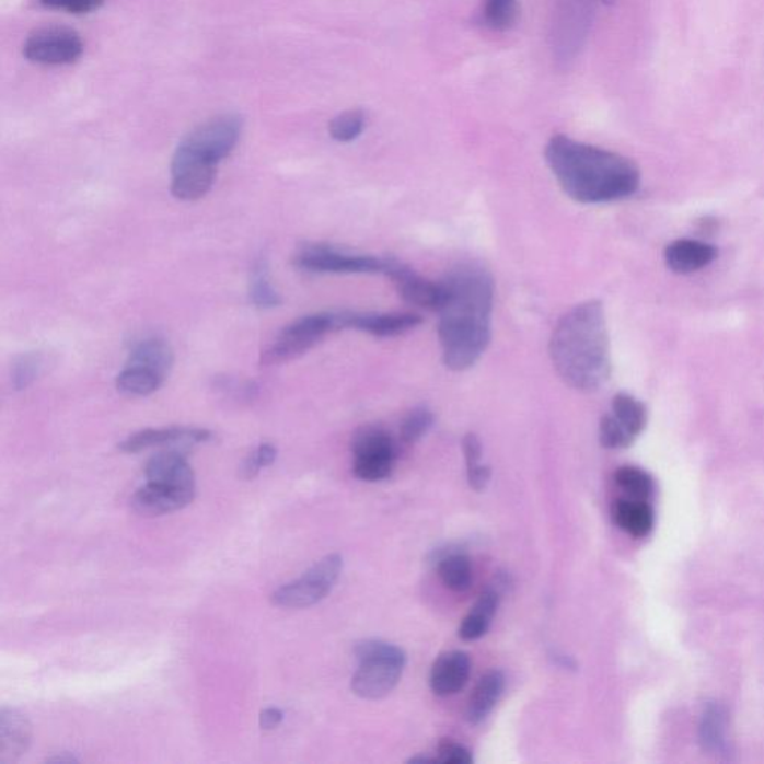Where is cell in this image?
Instances as JSON below:
<instances>
[{
	"label": "cell",
	"instance_id": "1",
	"mask_svg": "<svg viewBox=\"0 0 764 764\" xmlns=\"http://www.w3.org/2000/svg\"><path fill=\"white\" fill-rule=\"evenodd\" d=\"M441 282L438 335L443 363L454 372L467 371L478 363L490 344L495 281L481 263L464 262Z\"/></svg>",
	"mask_w": 764,
	"mask_h": 764
},
{
	"label": "cell",
	"instance_id": "2",
	"mask_svg": "<svg viewBox=\"0 0 764 764\" xmlns=\"http://www.w3.org/2000/svg\"><path fill=\"white\" fill-rule=\"evenodd\" d=\"M545 160L562 190L575 202H615L639 188L640 172L630 159L566 135L549 139Z\"/></svg>",
	"mask_w": 764,
	"mask_h": 764
},
{
	"label": "cell",
	"instance_id": "3",
	"mask_svg": "<svg viewBox=\"0 0 764 764\" xmlns=\"http://www.w3.org/2000/svg\"><path fill=\"white\" fill-rule=\"evenodd\" d=\"M549 357L562 380L578 392H595L611 377V345L602 302L578 303L554 327Z\"/></svg>",
	"mask_w": 764,
	"mask_h": 764
},
{
	"label": "cell",
	"instance_id": "4",
	"mask_svg": "<svg viewBox=\"0 0 764 764\" xmlns=\"http://www.w3.org/2000/svg\"><path fill=\"white\" fill-rule=\"evenodd\" d=\"M356 656L360 664L352 676L351 688L357 696L377 701L396 688L406 664L401 648L381 640H364L357 645Z\"/></svg>",
	"mask_w": 764,
	"mask_h": 764
},
{
	"label": "cell",
	"instance_id": "5",
	"mask_svg": "<svg viewBox=\"0 0 764 764\" xmlns=\"http://www.w3.org/2000/svg\"><path fill=\"white\" fill-rule=\"evenodd\" d=\"M335 331H339L336 312H319V314L296 320L262 352V363L270 367V364L293 360L296 357L305 355L324 336Z\"/></svg>",
	"mask_w": 764,
	"mask_h": 764
},
{
	"label": "cell",
	"instance_id": "6",
	"mask_svg": "<svg viewBox=\"0 0 764 764\" xmlns=\"http://www.w3.org/2000/svg\"><path fill=\"white\" fill-rule=\"evenodd\" d=\"M343 557L339 554H331L322 558L301 578L275 591L270 598L274 605L289 607V610L315 605L334 589L343 572Z\"/></svg>",
	"mask_w": 764,
	"mask_h": 764
},
{
	"label": "cell",
	"instance_id": "7",
	"mask_svg": "<svg viewBox=\"0 0 764 764\" xmlns=\"http://www.w3.org/2000/svg\"><path fill=\"white\" fill-rule=\"evenodd\" d=\"M351 448L357 478L377 483L392 475L396 445L387 431L378 426L360 427L352 437Z\"/></svg>",
	"mask_w": 764,
	"mask_h": 764
},
{
	"label": "cell",
	"instance_id": "8",
	"mask_svg": "<svg viewBox=\"0 0 764 764\" xmlns=\"http://www.w3.org/2000/svg\"><path fill=\"white\" fill-rule=\"evenodd\" d=\"M294 265L311 273L384 274L387 268V257L348 253L331 245L315 244L305 246L294 257Z\"/></svg>",
	"mask_w": 764,
	"mask_h": 764
},
{
	"label": "cell",
	"instance_id": "9",
	"mask_svg": "<svg viewBox=\"0 0 764 764\" xmlns=\"http://www.w3.org/2000/svg\"><path fill=\"white\" fill-rule=\"evenodd\" d=\"M81 36L69 27L38 28L24 44V56L33 63L59 66L73 63L82 55Z\"/></svg>",
	"mask_w": 764,
	"mask_h": 764
},
{
	"label": "cell",
	"instance_id": "10",
	"mask_svg": "<svg viewBox=\"0 0 764 764\" xmlns=\"http://www.w3.org/2000/svg\"><path fill=\"white\" fill-rule=\"evenodd\" d=\"M216 170V163L178 146L172 159V195L186 202L200 199L211 190Z\"/></svg>",
	"mask_w": 764,
	"mask_h": 764
},
{
	"label": "cell",
	"instance_id": "11",
	"mask_svg": "<svg viewBox=\"0 0 764 764\" xmlns=\"http://www.w3.org/2000/svg\"><path fill=\"white\" fill-rule=\"evenodd\" d=\"M241 137V120L233 115L213 118L196 127L181 146L209 162L219 164L236 147Z\"/></svg>",
	"mask_w": 764,
	"mask_h": 764
},
{
	"label": "cell",
	"instance_id": "12",
	"mask_svg": "<svg viewBox=\"0 0 764 764\" xmlns=\"http://www.w3.org/2000/svg\"><path fill=\"white\" fill-rule=\"evenodd\" d=\"M422 319L410 312H338L339 331L355 328L377 338H394L420 326Z\"/></svg>",
	"mask_w": 764,
	"mask_h": 764
},
{
	"label": "cell",
	"instance_id": "13",
	"mask_svg": "<svg viewBox=\"0 0 764 764\" xmlns=\"http://www.w3.org/2000/svg\"><path fill=\"white\" fill-rule=\"evenodd\" d=\"M384 275L393 279L398 294L409 305L437 312L441 308L443 301L442 282H433L421 277L408 265L393 257H387V268H385Z\"/></svg>",
	"mask_w": 764,
	"mask_h": 764
},
{
	"label": "cell",
	"instance_id": "14",
	"mask_svg": "<svg viewBox=\"0 0 764 764\" xmlns=\"http://www.w3.org/2000/svg\"><path fill=\"white\" fill-rule=\"evenodd\" d=\"M212 438L211 431L197 427H167V429H146L130 435L118 445L123 453L135 454L147 448L163 445H195Z\"/></svg>",
	"mask_w": 764,
	"mask_h": 764
},
{
	"label": "cell",
	"instance_id": "15",
	"mask_svg": "<svg viewBox=\"0 0 764 764\" xmlns=\"http://www.w3.org/2000/svg\"><path fill=\"white\" fill-rule=\"evenodd\" d=\"M193 499H195V490L148 483L131 497V508L139 516L160 517L186 508Z\"/></svg>",
	"mask_w": 764,
	"mask_h": 764
},
{
	"label": "cell",
	"instance_id": "16",
	"mask_svg": "<svg viewBox=\"0 0 764 764\" xmlns=\"http://www.w3.org/2000/svg\"><path fill=\"white\" fill-rule=\"evenodd\" d=\"M471 676V659L466 652L450 651L439 656L430 672L431 692L437 696H453L464 688Z\"/></svg>",
	"mask_w": 764,
	"mask_h": 764
},
{
	"label": "cell",
	"instance_id": "17",
	"mask_svg": "<svg viewBox=\"0 0 764 764\" xmlns=\"http://www.w3.org/2000/svg\"><path fill=\"white\" fill-rule=\"evenodd\" d=\"M146 475L148 483L160 484V486L184 488V490L196 488L195 472L180 451L172 450L153 455L147 463Z\"/></svg>",
	"mask_w": 764,
	"mask_h": 764
},
{
	"label": "cell",
	"instance_id": "18",
	"mask_svg": "<svg viewBox=\"0 0 764 764\" xmlns=\"http://www.w3.org/2000/svg\"><path fill=\"white\" fill-rule=\"evenodd\" d=\"M31 722L14 709H3L0 714V764L15 763L31 743Z\"/></svg>",
	"mask_w": 764,
	"mask_h": 764
},
{
	"label": "cell",
	"instance_id": "19",
	"mask_svg": "<svg viewBox=\"0 0 764 764\" xmlns=\"http://www.w3.org/2000/svg\"><path fill=\"white\" fill-rule=\"evenodd\" d=\"M716 246L694 240H678L668 246L664 258L669 269L676 274H693L716 261Z\"/></svg>",
	"mask_w": 764,
	"mask_h": 764
},
{
	"label": "cell",
	"instance_id": "20",
	"mask_svg": "<svg viewBox=\"0 0 764 764\" xmlns=\"http://www.w3.org/2000/svg\"><path fill=\"white\" fill-rule=\"evenodd\" d=\"M612 519L620 529L634 537L650 535L655 529V509L645 500L618 499L612 507Z\"/></svg>",
	"mask_w": 764,
	"mask_h": 764
},
{
	"label": "cell",
	"instance_id": "21",
	"mask_svg": "<svg viewBox=\"0 0 764 764\" xmlns=\"http://www.w3.org/2000/svg\"><path fill=\"white\" fill-rule=\"evenodd\" d=\"M505 676L500 671H490L481 676L467 702L466 717L471 725H479L490 716L502 696Z\"/></svg>",
	"mask_w": 764,
	"mask_h": 764
},
{
	"label": "cell",
	"instance_id": "22",
	"mask_svg": "<svg viewBox=\"0 0 764 764\" xmlns=\"http://www.w3.org/2000/svg\"><path fill=\"white\" fill-rule=\"evenodd\" d=\"M500 593L497 589H487L479 595L478 602L460 624L459 636L466 643H474L487 635L491 620L499 607Z\"/></svg>",
	"mask_w": 764,
	"mask_h": 764
},
{
	"label": "cell",
	"instance_id": "23",
	"mask_svg": "<svg viewBox=\"0 0 764 764\" xmlns=\"http://www.w3.org/2000/svg\"><path fill=\"white\" fill-rule=\"evenodd\" d=\"M127 364L147 368L166 378L167 373L171 372L172 364H174V351L166 340L147 338L135 344Z\"/></svg>",
	"mask_w": 764,
	"mask_h": 764
},
{
	"label": "cell",
	"instance_id": "24",
	"mask_svg": "<svg viewBox=\"0 0 764 764\" xmlns=\"http://www.w3.org/2000/svg\"><path fill=\"white\" fill-rule=\"evenodd\" d=\"M701 743L706 751L714 754H727V710L720 704L706 706L699 727Z\"/></svg>",
	"mask_w": 764,
	"mask_h": 764
},
{
	"label": "cell",
	"instance_id": "25",
	"mask_svg": "<svg viewBox=\"0 0 764 764\" xmlns=\"http://www.w3.org/2000/svg\"><path fill=\"white\" fill-rule=\"evenodd\" d=\"M612 415L634 439L647 427V406L632 394L618 393L612 398Z\"/></svg>",
	"mask_w": 764,
	"mask_h": 764
},
{
	"label": "cell",
	"instance_id": "26",
	"mask_svg": "<svg viewBox=\"0 0 764 764\" xmlns=\"http://www.w3.org/2000/svg\"><path fill=\"white\" fill-rule=\"evenodd\" d=\"M164 382V377L159 375L158 372L150 371V369L142 367H131L127 364L125 369L117 377V389L118 392L126 394V396H150L154 392H158Z\"/></svg>",
	"mask_w": 764,
	"mask_h": 764
},
{
	"label": "cell",
	"instance_id": "27",
	"mask_svg": "<svg viewBox=\"0 0 764 764\" xmlns=\"http://www.w3.org/2000/svg\"><path fill=\"white\" fill-rule=\"evenodd\" d=\"M439 578L443 586L455 593H464L472 586V565L470 557L462 553H453L441 558L438 565Z\"/></svg>",
	"mask_w": 764,
	"mask_h": 764
},
{
	"label": "cell",
	"instance_id": "28",
	"mask_svg": "<svg viewBox=\"0 0 764 764\" xmlns=\"http://www.w3.org/2000/svg\"><path fill=\"white\" fill-rule=\"evenodd\" d=\"M615 483L624 493H627L630 499L648 502V499L655 495V479L639 467H620L615 472Z\"/></svg>",
	"mask_w": 764,
	"mask_h": 764
},
{
	"label": "cell",
	"instance_id": "29",
	"mask_svg": "<svg viewBox=\"0 0 764 764\" xmlns=\"http://www.w3.org/2000/svg\"><path fill=\"white\" fill-rule=\"evenodd\" d=\"M250 298H252L254 305L262 308V310H270V308L281 305V296L270 285L268 265L263 258L254 265Z\"/></svg>",
	"mask_w": 764,
	"mask_h": 764
},
{
	"label": "cell",
	"instance_id": "30",
	"mask_svg": "<svg viewBox=\"0 0 764 764\" xmlns=\"http://www.w3.org/2000/svg\"><path fill=\"white\" fill-rule=\"evenodd\" d=\"M519 14L520 8L517 0H484V22L495 31L511 28L519 19Z\"/></svg>",
	"mask_w": 764,
	"mask_h": 764
},
{
	"label": "cell",
	"instance_id": "31",
	"mask_svg": "<svg viewBox=\"0 0 764 764\" xmlns=\"http://www.w3.org/2000/svg\"><path fill=\"white\" fill-rule=\"evenodd\" d=\"M364 126H367V115L363 111L351 109L335 117L328 126V131L335 141L351 142L363 134Z\"/></svg>",
	"mask_w": 764,
	"mask_h": 764
},
{
	"label": "cell",
	"instance_id": "32",
	"mask_svg": "<svg viewBox=\"0 0 764 764\" xmlns=\"http://www.w3.org/2000/svg\"><path fill=\"white\" fill-rule=\"evenodd\" d=\"M433 413L427 406H417L406 415L401 426V438L405 443H415L433 426Z\"/></svg>",
	"mask_w": 764,
	"mask_h": 764
},
{
	"label": "cell",
	"instance_id": "33",
	"mask_svg": "<svg viewBox=\"0 0 764 764\" xmlns=\"http://www.w3.org/2000/svg\"><path fill=\"white\" fill-rule=\"evenodd\" d=\"M43 359L35 352L20 356L12 364L11 380L15 390L27 389L39 375Z\"/></svg>",
	"mask_w": 764,
	"mask_h": 764
},
{
	"label": "cell",
	"instance_id": "34",
	"mask_svg": "<svg viewBox=\"0 0 764 764\" xmlns=\"http://www.w3.org/2000/svg\"><path fill=\"white\" fill-rule=\"evenodd\" d=\"M599 439H601L602 447L610 448V450L627 448L635 442V439L623 429V426L615 420L612 414L602 417L601 426H599Z\"/></svg>",
	"mask_w": 764,
	"mask_h": 764
},
{
	"label": "cell",
	"instance_id": "35",
	"mask_svg": "<svg viewBox=\"0 0 764 764\" xmlns=\"http://www.w3.org/2000/svg\"><path fill=\"white\" fill-rule=\"evenodd\" d=\"M278 450L270 443H262L241 464L240 476L242 479H254L263 467H268L277 460Z\"/></svg>",
	"mask_w": 764,
	"mask_h": 764
},
{
	"label": "cell",
	"instance_id": "36",
	"mask_svg": "<svg viewBox=\"0 0 764 764\" xmlns=\"http://www.w3.org/2000/svg\"><path fill=\"white\" fill-rule=\"evenodd\" d=\"M435 762L443 764H471L474 762L471 751L462 743L454 741H443L438 746V757Z\"/></svg>",
	"mask_w": 764,
	"mask_h": 764
},
{
	"label": "cell",
	"instance_id": "37",
	"mask_svg": "<svg viewBox=\"0 0 764 764\" xmlns=\"http://www.w3.org/2000/svg\"><path fill=\"white\" fill-rule=\"evenodd\" d=\"M44 5L72 12V14H88L101 8L104 0H43Z\"/></svg>",
	"mask_w": 764,
	"mask_h": 764
},
{
	"label": "cell",
	"instance_id": "38",
	"mask_svg": "<svg viewBox=\"0 0 764 764\" xmlns=\"http://www.w3.org/2000/svg\"><path fill=\"white\" fill-rule=\"evenodd\" d=\"M464 459H466L467 471L475 470L481 466V455H483V445L479 438L475 433H467L463 439Z\"/></svg>",
	"mask_w": 764,
	"mask_h": 764
},
{
	"label": "cell",
	"instance_id": "39",
	"mask_svg": "<svg viewBox=\"0 0 764 764\" xmlns=\"http://www.w3.org/2000/svg\"><path fill=\"white\" fill-rule=\"evenodd\" d=\"M285 714L277 708H268L261 714V727L263 730H274L281 725Z\"/></svg>",
	"mask_w": 764,
	"mask_h": 764
},
{
	"label": "cell",
	"instance_id": "40",
	"mask_svg": "<svg viewBox=\"0 0 764 764\" xmlns=\"http://www.w3.org/2000/svg\"><path fill=\"white\" fill-rule=\"evenodd\" d=\"M602 2L610 3V2H614V0H602Z\"/></svg>",
	"mask_w": 764,
	"mask_h": 764
}]
</instances>
